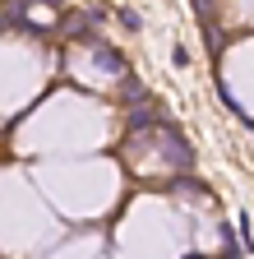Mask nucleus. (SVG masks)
Returning <instances> with one entry per match:
<instances>
[{
    "label": "nucleus",
    "mask_w": 254,
    "mask_h": 259,
    "mask_svg": "<svg viewBox=\"0 0 254 259\" xmlns=\"http://www.w3.org/2000/svg\"><path fill=\"white\" fill-rule=\"evenodd\" d=\"M153 120H157V116H153L148 107H134V111H130V125H125V130L134 135V130H143V125H153Z\"/></svg>",
    "instance_id": "obj_1"
},
{
    "label": "nucleus",
    "mask_w": 254,
    "mask_h": 259,
    "mask_svg": "<svg viewBox=\"0 0 254 259\" xmlns=\"http://www.w3.org/2000/svg\"><path fill=\"white\" fill-rule=\"evenodd\" d=\"M125 97H130V102H139V97H143V88H139V79H130V74H125Z\"/></svg>",
    "instance_id": "obj_2"
},
{
    "label": "nucleus",
    "mask_w": 254,
    "mask_h": 259,
    "mask_svg": "<svg viewBox=\"0 0 254 259\" xmlns=\"http://www.w3.org/2000/svg\"><path fill=\"white\" fill-rule=\"evenodd\" d=\"M120 23H125V28H130V32H139V23H143V19H139L134 10H120Z\"/></svg>",
    "instance_id": "obj_3"
},
{
    "label": "nucleus",
    "mask_w": 254,
    "mask_h": 259,
    "mask_svg": "<svg viewBox=\"0 0 254 259\" xmlns=\"http://www.w3.org/2000/svg\"><path fill=\"white\" fill-rule=\"evenodd\" d=\"M37 5H60V0H37Z\"/></svg>",
    "instance_id": "obj_4"
}]
</instances>
